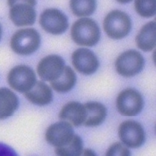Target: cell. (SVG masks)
Returning a JSON list of instances; mask_svg holds the SVG:
<instances>
[{
	"label": "cell",
	"mask_w": 156,
	"mask_h": 156,
	"mask_svg": "<svg viewBox=\"0 0 156 156\" xmlns=\"http://www.w3.org/2000/svg\"><path fill=\"white\" fill-rule=\"evenodd\" d=\"M0 156H18V155L12 147L0 142Z\"/></svg>",
	"instance_id": "23"
},
{
	"label": "cell",
	"mask_w": 156,
	"mask_h": 156,
	"mask_svg": "<svg viewBox=\"0 0 156 156\" xmlns=\"http://www.w3.org/2000/svg\"><path fill=\"white\" fill-rule=\"evenodd\" d=\"M119 136L123 144L130 148H138L145 141L144 130L140 123L133 120L122 122L119 127Z\"/></svg>",
	"instance_id": "8"
},
{
	"label": "cell",
	"mask_w": 156,
	"mask_h": 156,
	"mask_svg": "<svg viewBox=\"0 0 156 156\" xmlns=\"http://www.w3.org/2000/svg\"><path fill=\"white\" fill-rule=\"evenodd\" d=\"M83 151V142L81 137L74 134L68 144L56 147L55 154L57 156H80Z\"/></svg>",
	"instance_id": "19"
},
{
	"label": "cell",
	"mask_w": 156,
	"mask_h": 156,
	"mask_svg": "<svg viewBox=\"0 0 156 156\" xmlns=\"http://www.w3.org/2000/svg\"><path fill=\"white\" fill-rule=\"evenodd\" d=\"M100 30L93 20L83 18L77 20L72 26L71 35L73 41L84 46H93L100 39Z\"/></svg>",
	"instance_id": "1"
},
{
	"label": "cell",
	"mask_w": 156,
	"mask_h": 156,
	"mask_svg": "<svg viewBox=\"0 0 156 156\" xmlns=\"http://www.w3.org/2000/svg\"><path fill=\"white\" fill-rule=\"evenodd\" d=\"M70 7L77 16H87L91 15L96 8L95 1H71Z\"/></svg>",
	"instance_id": "20"
},
{
	"label": "cell",
	"mask_w": 156,
	"mask_h": 156,
	"mask_svg": "<svg viewBox=\"0 0 156 156\" xmlns=\"http://www.w3.org/2000/svg\"><path fill=\"white\" fill-rule=\"evenodd\" d=\"M80 156H97V155L93 150L86 149L85 150H83Z\"/></svg>",
	"instance_id": "24"
},
{
	"label": "cell",
	"mask_w": 156,
	"mask_h": 156,
	"mask_svg": "<svg viewBox=\"0 0 156 156\" xmlns=\"http://www.w3.org/2000/svg\"><path fill=\"white\" fill-rule=\"evenodd\" d=\"M84 106L86 114L83 125L87 127H96L105 121L107 110L103 105L98 102H89Z\"/></svg>",
	"instance_id": "16"
},
{
	"label": "cell",
	"mask_w": 156,
	"mask_h": 156,
	"mask_svg": "<svg viewBox=\"0 0 156 156\" xmlns=\"http://www.w3.org/2000/svg\"><path fill=\"white\" fill-rule=\"evenodd\" d=\"M2 27H1V25H0V40H1V37H2Z\"/></svg>",
	"instance_id": "25"
},
{
	"label": "cell",
	"mask_w": 156,
	"mask_h": 156,
	"mask_svg": "<svg viewBox=\"0 0 156 156\" xmlns=\"http://www.w3.org/2000/svg\"><path fill=\"white\" fill-rule=\"evenodd\" d=\"M72 125L66 121H59L51 125L46 130V140L56 147L68 144L74 137Z\"/></svg>",
	"instance_id": "10"
},
{
	"label": "cell",
	"mask_w": 156,
	"mask_h": 156,
	"mask_svg": "<svg viewBox=\"0 0 156 156\" xmlns=\"http://www.w3.org/2000/svg\"><path fill=\"white\" fill-rule=\"evenodd\" d=\"M9 85L20 93H27L36 82L34 71L24 65L16 66L12 68L8 75Z\"/></svg>",
	"instance_id": "5"
},
{
	"label": "cell",
	"mask_w": 156,
	"mask_h": 156,
	"mask_svg": "<svg viewBox=\"0 0 156 156\" xmlns=\"http://www.w3.org/2000/svg\"><path fill=\"white\" fill-rule=\"evenodd\" d=\"M86 109L84 105L75 101L67 103L61 109L59 118L77 127L84 124L86 119Z\"/></svg>",
	"instance_id": "13"
},
{
	"label": "cell",
	"mask_w": 156,
	"mask_h": 156,
	"mask_svg": "<svg viewBox=\"0 0 156 156\" xmlns=\"http://www.w3.org/2000/svg\"><path fill=\"white\" fill-rule=\"evenodd\" d=\"M9 17L17 27L33 25L36 20L35 1H9Z\"/></svg>",
	"instance_id": "4"
},
{
	"label": "cell",
	"mask_w": 156,
	"mask_h": 156,
	"mask_svg": "<svg viewBox=\"0 0 156 156\" xmlns=\"http://www.w3.org/2000/svg\"><path fill=\"white\" fill-rule=\"evenodd\" d=\"M64 67V61L61 56L49 55L40 61L37 71L43 80L51 83L61 75Z\"/></svg>",
	"instance_id": "11"
},
{
	"label": "cell",
	"mask_w": 156,
	"mask_h": 156,
	"mask_svg": "<svg viewBox=\"0 0 156 156\" xmlns=\"http://www.w3.org/2000/svg\"><path fill=\"white\" fill-rule=\"evenodd\" d=\"M117 108L119 112L125 116H135L140 112L144 101L141 94L133 89H124L117 98Z\"/></svg>",
	"instance_id": "7"
},
{
	"label": "cell",
	"mask_w": 156,
	"mask_h": 156,
	"mask_svg": "<svg viewBox=\"0 0 156 156\" xmlns=\"http://www.w3.org/2000/svg\"><path fill=\"white\" fill-rule=\"evenodd\" d=\"M40 23L46 32L53 34H61L69 27L67 16L57 9H47L40 16Z\"/></svg>",
	"instance_id": "9"
},
{
	"label": "cell",
	"mask_w": 156,
	"mask_h": 156,
	"mask_svg": "<svg viewBox=\"0 0 156 156\" xmlns=\"http://www.w3.org/2000/svg\"><path fill=\"white\" fill-rule=\"evenodd\" d=\"M144 66V59L139 52L129 50L124 52L116 60L115 68L118 73L124 77H132L142 71Z\"/></svg>",
	"instance_id": "6"
},
{
	"label": "cell",
	"mask_w": 156,
	"mask_h": 156,
	"mask_svg": "<svg viewBox=\"0 0 156 156\" xmlns=\"http://www.w3.org/2000/svg\"><path fill=\"white\" fill-rule=\"evenodd\" d=\"M131 29L129 16L119 10L111 11L104 20V30L112 39L119 40L126 36Z\"/></svg>",
	"instance_id": "3"
},
{
	"label": "cell",
	"mask_w": 156,
	"mask_h": 156,
	"mask_svg": "<svg viewBox=\"0 0 156 156\" xmlns=\"http://www.w3.org/2000/svg\"><path fill=\"white\" fill-rule=\"evenodd\" d=\"M105 156H131V152L124 144L117 142L109 147Z\"/></svg>",
	"instance_id": "22"
},
{
	"label": "cell",
	"mask_w": 156,
	"mask_h": 156,
	"mask_svg": "<svg viewBox=\"0 0 156 156\" xmlns=\"http://www.w3.org/2000/svg\"><path fill=\"white\" fill-rule=\"evenodd\" d=\"M41 37L33 28L18 30L12 35L10 46L16 53L20 55H30L40 47Z\"/></svg>",
	"instance_id": "2"
},
{
	"label": "cell",
	"mask_w": 156,
	"mask_h": 156,
	"mask_svg": "<svg viewBox=\"0 0 156 156\" xmlns=\"http://www.w3.org/2000/svg\"><path fill=\"white\" fill-rule=\"evenodd\" d=\"M76 76L74 71L69 66H65L61 75L54 81L51 82V86L58 93H66L74 86Z\"/></svg>",
	"instance_id": "18"
},
{
	"label": "cell",
	"mask_w": 156,
	"mask_h": 156,
	"mask_svg": "<svg viewBox=\"0 0 156 156\" xmlns=\"http://www.w3.org/2000/svg\"><path fill=\"white\" fill-rule=\"evenodd\" d=\"M18 106L19 99L12 90L6 87L0 88V120L11 116Z\"/></svg>",
	"instance_id": "15"
},
{
	"label": "cell",
	"mask_w": 156,
	"mask_h": 156,
	"mask_svg": "<svg viewBox=\"0 0 156 156\" xmlns=\"http://www.w3.org/2000/svg\"><path fill=\"white\" fill-rule=\"evenodd\" d=\"M24 97L30 102L38 106H45L53 100V93L50 87L40 81L36 82L33 87L24 93Z\"/></svg>",
	"instance_id": "14"
},
{
	"label": "cell",
	"mask_w": 156,
	"mask_h": 156,
	"mask_svg": "<svg viewBox=\"0 0 156 156\" xmlns=\"http://www.w3.org/2000/svg\"><path fill=\"white\" fill-rule=\"evenodd\" d=\"M134 6L136 11L142 17L150 18L155 14V1L137 0L135 2Z\"/></svg>",
	"instance_id": "21"
},
{
	"label": "cell",
	"mask_w": 156,
	"mask_h": 156,
	"mask_svg": "<svg viewBox=\"0 0 156 156\" xmlns=\"http://www.w3.org/2000/svg\"><path fill=\"white\" fill-rule=\"evenodd\" d=\"M72 62L78 72L86 75L93 74L99 66V61L94 53L86 48L76 50L72 55Z\"/></svg>",
	"instance_id": "12"
},
{
	"label": "cell",
	"mask_w": 156,
	"mask_h": 156,
	"mask_svg": "<svg viewBox=\"0 0 156 156\" xmlns=\"http://www.w3.org/2000/svg\"><path fill=\"white\" fill-rule=\"evenodd\" d=\"M136 43L139 49L147 52L155 46L156 27L155 22L151 21L143 26L136 36Z\"/></svg>",
	"instance_id": "17"
}]
</instances>
